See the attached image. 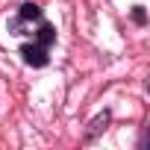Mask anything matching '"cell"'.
<instances>
[{
	"instance_id": "6da1fadb",
	"label": "cell",
	"mask_w": 150,
	"mask_h": 150,
	"mask_svg": "<svg viewBox=\"0 0 150 150\" xmlns=\"http://www.w3.org/2000/svg\"><path fill=\"white\" fill-rule=\"evenodd\" d=\"M21 56H24V62L33 65V68H44V65L50 62L47 47H41L38 41H35V44H21Z\"/></svg>"
},
{
	"instance_id": "7a4b0ae2",
	"label": "cell",
	"mask_w": 150,
	"mask_h": 150,
	"mask_svg": "<svg viewBox=\"0 0 150 150\" xmlns=\"http://www.w3.org/2000/svg\"><path fill=\"white\" fill-rule=\"evenodd\" d=\"M106 124H109V112H100V115L88 124V129H86V141H94V138L106 129Z\"/></svg>"
},
{
	"instance_id": "3957f363",
	"label": "cell",
	"mask_w": 150,
	"mask_h": 150,
	"mask_svg": "<svg viewBox=\"0 0 150 150\" xmlns=\"http://www.w3.org/2000/svg\"><path fill=\"white\" fill-rule=\"evenodd\" d=\"M35 38H38L41 47H50V44L56 41V30H53V24H47V21L41 18V21H38V35H35Z\"/></svg>"
},
{
	"instance_id": "277c9868",
	"label": "cell",
	"mask_w": 150,
	"mask_h": 150,
	"mask_svg": "<svg viewBox=\"0 0 150 150\" xmlns=\"http://www.w3.org/2000/svg\"><path fill=\"white\" fill-rule=\"evenodd\" d=\"M18 15H21L24 21H41V6H38V3H33V0H27V3H21Z\"/></svg>"
},
{
	"instance_id": "5b68a950",
	"label": "cell",
	"mask_w": 150,
	"mask_h": 150,
	"mask_svg": "<svg viewBox=\"0 0 150 150\" xmlns=\"http://www.w3.org/2000/svg\"><path fill=\"white\" fill-rule=\"evenodd\" d=\"M132 21H135V24H144V9H141V6L132 9Z\"/></svg>"
}]
</instances>
